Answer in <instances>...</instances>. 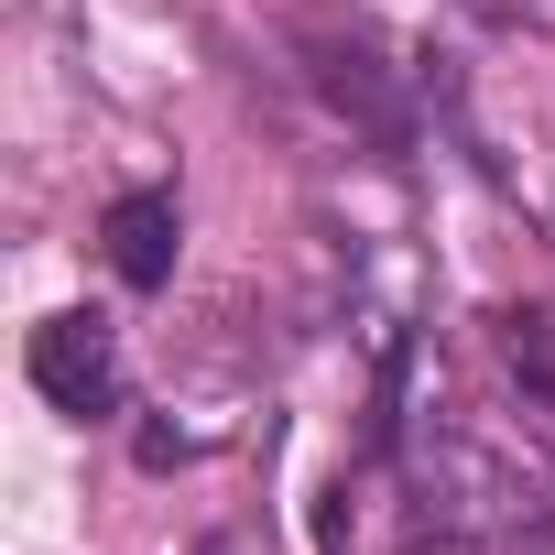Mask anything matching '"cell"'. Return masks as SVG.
<instances>
[{"instance_id":"cell-1","label":"cell","mask_w":555,"mask_h":555,"mask_svg":"<svg viewBox=\"0 0 555 555\" xmlns=\"http://www.w3.org/2000/svg\"><path fill=\"white\" fill-rule=\"evenodd\" d=\"M23 371H34V392H44L55 414H77V425L120 414V338H109L88 306L44 317V327H34V349H23Z\"/></svg>"},{"instance_id":"cell-2","label":"cell","mask_w":555,"mask_h":555,"mask_svg":"<svg viewBox=\"0 0 555 555\" xmlns=\"http://www.w3.org/2000/svg\"><path fill=\"white\" fill-rule=\"evenodd\" d=\"M295 44L317 55V88L371 131V142H403V99H392V66H382V44L360 34V23H327V12H306L295 23Z\"/></svg>"},{"instance_id":"cell-3","label":"cell","mask_w":555,"mask_h":555,"mask_svg":"<svg viewBox=\"0 0 555 555\" xmlns=\"http://www.w3.org/2000/svg\"><path fill=\"white\" fill-rule=\"evenodd\" d=\"M109 272L131 295H164L175 284V196H120L109 207Z\"/></svg>"}]
</instances>
